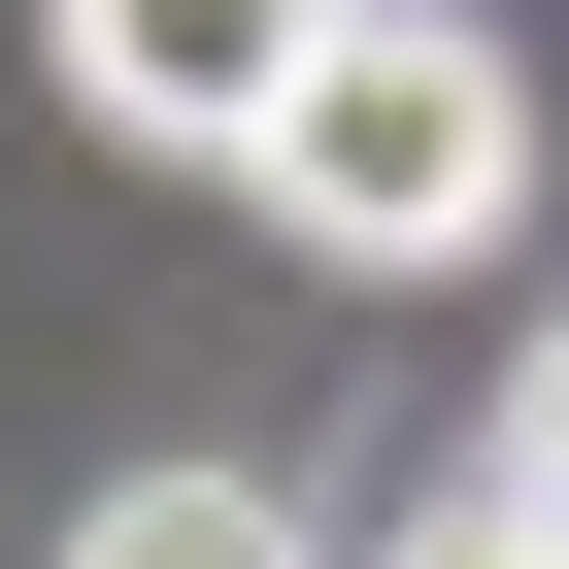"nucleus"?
<instances>
[{"mask_svg":"<svg viewBox=\"0 0 569 569\" xmlns=\"http://www.w3.org/2000/svg\"><path fill=\"white\" fill-rule=\"evenodd\" d=\"M536 201V68L469 34V0H369V34L302 68V134H268V234L302 268H469Z\"/></svg>","mask_w":569,"mask_h":569,"instance_id":"f257e3e1","label":"nucleus"},{"mask_svg":"<svg viewBox=\"0 0 569 569\" xmlns=\"http://www.w3.org/2000/svg\"><path fill=\"white\" fill-rule=\"evenodd\" d=\"M336 34H369V0H68V101H101V134H168V168H268Z\"/></svg>","mask_w":569,"mask_h":569,"instance_id":"f03ea898","label":"nucleus"},{"mask_svg":"<svg viewBox=\"0 0 569 569\" xmlns=\"http://www.w3.org/2000/svg\"><path fill=\"white\" fill-rule=\"evenodd\" d=\"M68 569H336L268 469H134V502H68Z\"/></svg>","mask_w":569,"mask_h":569,"instance_id":"7ed1b4c3","label":"nucleus"},{"mask_svg":"<svg viewBox=\"0 0 569 569\" xmlns=\"http://www.w3.org/2000/svg\"><path fill=\"white\" fill-rule=\"evenodd\" d=\"M369 569H569V536H536V502H502V469H469V502H402V536H369Z\"/></svg>","mask_w":569,"mask_h":569,"instance_id":"20e7f679","label":"nucleus"},{"mask_svg":"<svg viewBox=\"0 0 569 569\" xmlns=\"http://www.w3.org/2000/svg\"><path fill=\"white\" fill-rule=\"evenodd\" d=\"M502 502L569 536V302H536V369H502Z\"/></svg>","mask_w":569,"mask_h":569,"instance_id":"39448f33","label":"nucleus"}]
</instances>
